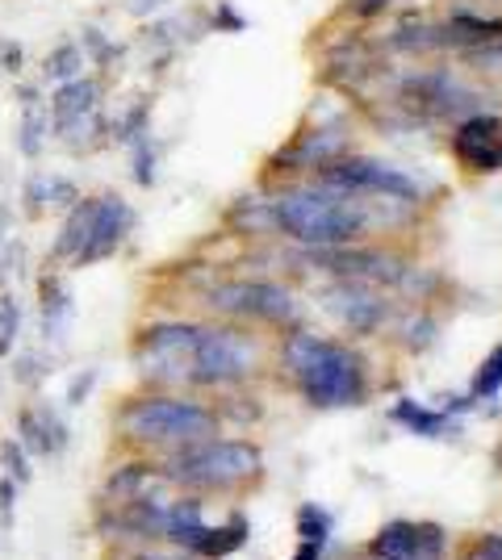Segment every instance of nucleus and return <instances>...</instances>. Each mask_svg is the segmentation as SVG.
Listing matches in <instances>:
<instances>
[{"instance_id":"obj_14","label":"nucleus","mask_w":502,"mask_h":560,"mask_svg":"<svg viewBox=\"0 0 502 560\" xmlns=\"http://www.w3.org/2000/svg\"><path fill=\"white\" fill-rule=\"evenodd\" d=\"M331 310L339 314V323L343 327H352L357 335H369V330L382 323L385 305L373 298V293H364L357 284H339L331 293Z\"/></svg>"},{"instance_id":"obj_22","label":"nucleus","mask_w":502,"mask_h":560,"mask_svg":"<svg viewBox=\"0 0 502 560\" xmlns=\"http://www.w3.org/2000/svg\"><path fill=\"white\" fill-rule=\"evenodd\" d=\"M394 419L407 422L415 435H440V431H444V415H431V410L415 406V401H402V406L394 410Z\"/></svg>"},{"instance_id":"obj_12","label":"nucleus","mask_w":502,"mask_h":560,"mask_svg":"<svg viewBox=\"0 0 502 560\" xmlns=\"http://www.w3.org/2000/svg\"><path fill=\"white\" fill-rule=\"evenodd\" d=\"M17 444L34 456H59L68 447V422L50 406H25L17 415Z\"/></svg>"},{"instance_id":"obj_25","label":"nucleus","mask_w":502,"mask_h":560,"mask_svg":"<svg viewBox=\"0 0 502 560\" xmlns=\"http://www.w3.org/2000/svg\"><path fill=\"white\" fill-rule=\"evenodd\" d=\"M13 376H17L22 385H38V381L47 376V364H43V355H17V364H13Z\"/></svg>"},{"instance_id":"obj_28","label":"nucleus","mask_w":502,"mask_h":560,"mask_svg":"<svg viewBox=\"0 0 502 560\" xmlns=\"http://www.w3.org/2000/svg\"><path fill=\"white\" fill-rule=\"evenodd\" d=\"M25 210L30 213L47 210V176H30L25 180Z\"/></svg>"},{"instance_id":"obj_35","label":"nucleus","mask_w":502,"mask_h":560,"mask_svg":"<svg viewBox=\"0 0 502 560\" xmlns=\"http://www.w3.org/2000/svg\"><path fill=\"white\" fill-rule=\"evenodd\" d=\"M318 552H323V548H311V544H302V548L293 552V560H318Z\"/></svg>"},{"instance_id":"obj_30","label":"nucleus","mask_w":502,"mask_h":560,"mask_svg":"<svg viewBox=\"0 0 502 560\" xmlns=\"http://www.w3.org/2000/svg\"><path fill=\"white\" fill-rule=\"evenodd\" d=\"M478 68H490V71H502V38L499 43H490V47H481V50H474L469 55Z\"/></svg>"},{"instance_id":"obj_26","label":"nucleus","mask_w":502,"mask_h":560,"mask_svg":"<svg viewBox=\"0 0 502 560\" xmlns=\"http://www.w3.org/2000/svg\"><path fill=\"white\" fill-rule=\"evenodd\" d=\"M465 560H502V536H478L469 544Z\"/></svg>"},{"instance_id":"obj_23","label":"nucleus","mask_w":502,"mask_h":560,"mask_svg":"<svg viewBox=\"0 0 502 560\" xmlns=\"http://www.w3.org/2000/svg\"><path fill=\"white\" fill-rule=\"evenodd\" d=\"M0 468L17 486H30V460H25V447L17 440H0Z\"/></svg>"},{"instance_id":"obj_11","label":"nucleus","mask_w":502,"mask_h":560,"mask_svg":"<svg viewBox=\"0 0 502 560\" xmlns=\"http://www.w3.org/2000/svg\"><path fill=\"white\" fill-rule=\"evenodd\" d=\"M130 226H135V213H130V206H126L121 197H101V206H96L93 243L84 247L80 268H84V264H96V259L114 256V252L121 247V238L130 234Z\"/></svg>"},{"instance_id":"obj_5","label":"nucleus","mask_w":502,"mask_h":560,"mask_svg":"<svg viewBox=\"0 0 502 560\" xmlns=\"http://www.w3.org/2000/svg\"><path fill=\"white\" fill-rule=\"evenodd\" d=\"M260 351L235 327H197L192 335V385H235L256 373Z\"/></svg>"},{"instance_id":"obj_24","label":"nucleus","mask_w":502,"mask_h":560,"mask_svg":"<svg viewBox=\"0 0 502 560\" xmlns=\"http://www.w3.org/2000/svg\"><path fill=\"white\" fill-rule=\"evenodd\" d=\"M502 389V348H494V355L481 364L478 381H474V397H494Z\"/></svg>"},{"instance_id":"obj_29","label":"nucleus","mask_w":502,"mask_h":560,"mask_svg":"<svg viewBox=\"0 0 502 560\" xmlns=\"http://www.w3.org/2000/svg\"><path fill=\"white\" fill-rule=\"evenodd\" d=\"M96 385V369H84V373L72 376V385H68V406H84V397L93 394Z\"/></svg>"},{"instance_id":"obj_32","label":"nucleus","mask_w":502,"mask_h":560,"mask_svg":"<svg viewBox=\"0 0 502 560\" xmlns=\"http://www.w3.org/2000/svg\"><path fill=\"white\" fill-rule=\"evenodd\" d=\"M0 63L9 71H22V47H13V43H0Z\"/></svg>"},{"instance_id":"obj_1","label":"nucleus","mask_w":502,"mask_h":560,"mask_svg":"<svg viewBox=\"0 0 502 560\" xmlns=\"http://www.w3.org/2000/svg\"><path fill=\"white\" fill-rule=\"evenodd\" d=\"M285 364L297 376L311 406L335 410V406H360L369 394V369L352 348L318 339V335H289Z\"/></svg>"},{"instance_id":"obj_34","label":"nucleus","mask_w":502,"mask_h":560,"mask_svg":"<svg viewBox=\"0 0 502 560\" xmlns=\"http://www.w3.org/2000/svg\"><path fill=\"white\" fill-rule=\"evenodd\" d=\"M164 0H130V13H151V9H160Z\"/></svg>"},{"instance_id":"obj_17","label":"nucleus","mask_w":502,"mask_h":560,"mask_svg":"<svg viewBox=\"0 0 502 560\" xmlns=\"http://www.w3.org/2000/svg\"><path fill=\"white\" fill-rule=\"evenodd\" d=\"M164 481V472H155V468H147V465H126L118 468L114 477H109V486H105V493L114 498V502H139V498H147V493L155 490Z\"/></svg>"},{"instance_id":"obj_15","label":"nucleus","mask_w":502,"mask_h":560,"mask_svg":"<svg viewBox=\"0 0 502 560\" xmlns=\"http://www.w3.org/2000/svg\"><path fill=\"white\" fill-rule=\"evenodd\" d=\"M96 96H101V89H96L93 80H84V75H75V80H68V84H59L55 96H50V130L68 126V121H75V117L93 114Z\"/></svg>"},{"instance_id":"obj_10","label":"nucleus","mask_w":502,"mask_h":560,"mask_svg":"<svg viewBox=\"0 0 502 560\" xmlns=\"http://www.w3.org/2000/svg\"><path fill=\"white\" fill-rule=\"evenodd\" d=\"M456 160L469 172H499L502 167V121L499 117H469L453 135Z\"/></svg>"},{"instance_id":"obj_8","label":"nucleus","mask_w":502,"mask_h":560,"mask_svg":"<svg viewBox=\"0 0 502 560\" xmlns=\"http://www.w3.org/2000/svg\"><path fill=\"white\" fill-rule=\"evenodd\" d=\"M323 180L343 192H382V197H398V201H415L419 188L407 180L398 167L377 164V160H335L323 164Z\"/></svg>"},{"instance_id":"obj_20","label":"nucleus","mask_w":502,"mask_h":560,"mask_svg":"<svg viewBox=\"0 0 502 560\" xmlns=\"http://www.w3.org/2000/svg\"><path fill=\"white\" fill-rule=\"evenodd\" d=\"M17 330H22V305L13 293H0V355L17 348Z\"/></svg>"},{"instance_id":"obj_4","label":"nucleus","mask_w":502,"mask_h":560,"mask_svg":"<svg viewBox=\"0 0 502 560\" xmlns=\"http://www.w3.org/2000/svg\"><path fill=\"white\" fill-rule=\"evenodd\" d=\"M121 435L151 447H189L218 435V415L189 397H139L121 410Z\"/></svg>"},{"instance_id":"obj_7","label":"nucleus","mask_w":502,"mask_h":560,"mask_svg":"<svg viewBox=\"0 0 502 560\" xmlns=\"http://www.w3.org/2000/svg\"><path fill=\"white\" fill-rule=\"evenodd\" d=\"M192 335H197V327H185V323H164V327L143 330L139 369L151 381H164V385L192 381Z\"/></svg>"},{"instance_id":"obj_16","label":"nucleus","mask_w":502,"mask_h":560,"mask_svg":"<svg viewBox=\"0 0 502 560\" xmlns=\"http://www.w3.org/2000/svg\"><path fill=\"white\" fill-rule=\"evenodd\" d=\"M22 101V126H17V151L25 160H38L43 155V142L50 135V109H43V101L25 89Z\"/></svg>"},{"instance_id":"obj_31","label":"nucleus","mask_w":502,"mask_h":560,"mask_svg":"<svg viewBox=\"0 0 502 560\" xmlns=\"http://www.w3.org/2000/svg\"><path fill=\"white\" fill-rule=\"evenodd\" d=\"M135 176H139V185H151V180H155V160L147 155V142H139V172H135Z\"/></svg>"},{"instance_id":"obj_18","label":"nucleus","mask_w":502,"mask_h":560,"mask_svg":"<svg viewBox=\"0 0 502 560\" xmlns=\"http://www.w3.org/2000/svg\"><path fill=\"white\" fill-rule=\"evenodd\" d=\"M72 314V298L63 289V280L43 277V327H47V339L59 330V323Z\"/></svg>"},{"instance_id":"obj_19","label":"nucleus","mask_w":502,"mask_h":560,"mask_svg":"<svg viewBox=\"0 0 502 560\" xmlns=\"http://www.w3.org/2000/svg\"><path fill=\"white\" fill-rule=\"evenodd\" d=\"M80 68H84V55H80V47L63 43V47H55L47 59H43V80L68 84V80H75V75H80Z\"/></svg>"},{"instance_id":"obj_21","label":"nucleus","mask_w":502,"mask_h":560,"mask_svg":"<svg viewBox=\"0 0 502 560\" xmlns=\"http://www.w3.org/2000/svg\"><path fill=\"white\" fill-rule=\"evenodd\" d=\"M327 532H331V518L318 511V506H302L297 511V536L311 548H327Z\"/></svg>"},{"instance_id":"obj_27","label":"nucleus","mask_w":502,"mask_h":560,"mask_svg":"<svg viewBox=\"0 0 502 560\" xmlns=\"http://www.w3.org/2000/svg\"><path fill=\"white\" fill-rule=\"evenodd\" d=\"M13 498H17V481L13 477H0V532L13 527Z\"/></svg>"},{"instance_id":"obj_3","label":"nucleus","mask_w":502,"mask_h":560,"mask_svg":"<svg viewBox=\"0 0 502 560\" xmlns=\"http://www.w3.org/2000/svg\"><path fill=\"white\" fill-rule=\"evenodd\" d=\"M264 472V456L256 444H243V440H201V444L176 447V456L167 460L164 481L176 486H189V490H210L226 493L252 486Z\"/></svg>"},{"instance_id":"obj_6","label":"nucleus","mask_w":502,"mask_h":560,"mask_svg":"<svg viewBox=\"0 0 502 560\" xmlns=\"http://www.w3.org/2000/svg\"><path fill=\"white\" fill-rule=\"evenodd\" d=\"M210 305L226 318H252V323H293L297 302L293 293L272 280H226L210 289Z\"/></svg>"},{"instance_id":"obj_13","label":"nucleus","mask_w":502,"mask_h":560,"mask_svg":"<svg viewBox=\"0 0 502 560\" xmlns=\"http://www.w3.org/2000/svg\"><path fill=\"white\" fill-rule=\"evenodd\" d=\"M96 206H101V197H80L72 210H68L63 231H59V238H55V259H72V264H80L84 247L93 243Z\"/></svg>"},{"instance_id":"obj_9","label":"nucleus","mask_w":502,"mask_h":560,"mask_svg":"<svg viewBox=\"0 0 502 560\" xmlns=\"http://www.w3.org/2000/svg\"><path fill=\"white\" fill-rule=\"evenodd\" d=\"M444 536L431 523H389L369 544V560H440Z\"/></svg>"},{"instance_id":"obj_33","label":"nucleus","mask_w":502,"mask_h":560,"mask_svg":"<svg viewBox=\"0 0 502 560\" xmlns=\"http://www.w3.org/2000/svg\"><path fill=\"white\" fill-rule=\"evenodd\" d=\"M385 4H394V0H352V9H357L360 18H373V13H382Z\"/></svg>"},{"instance_id":"obj_2","label":"nucleus","mask_w":502,"mask_h":560,"mask_svg":"<svg viewBox=\"0 0 502 560\" xmlns=\"http://www.w3.org/2000/svg\"><path fill=\"white\" fill-rule=\"evenodd\" d=\"M272 222L306 247H348L369 234V213L343 188H293L272 201Z\"/></svg>"}]
</instances>
